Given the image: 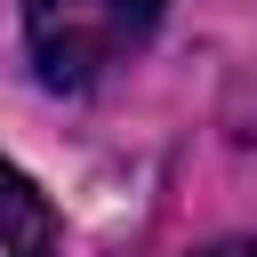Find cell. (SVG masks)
Listing matches in <instances>:
<instances>
[{
    "instance_id": "6da1fadb",
    "label": "cell",
    "mask_w": 257,
    "mask_h": 257,
    "mask_svg": "<svg viewBox=\"0 0 257 257\" xmlns=\"http://www.w3.org/2000/svg\"><path fill=\"white\" fill-rule=\"evenodd\" d=\"M161 24V0H24V40L48 88H88L128 64Z\"/></svg>"
},
{
    "instance_id": "7a4b0ae2",
    "label": "cell",
    "mask_w": 257,
    "mask_h": 257,
    "mask_svg": "<svg viewBox=\"0 0 257 257\" xmlns=\"http://www.w3.org/2000/svg\"><path fill=\"white\" fill-rule=\"evenodd\" d=\"M0 257H56V217L24 169L0 161Z\"/></svg>"
},
{
    "instance_id": "3957f363",
    "label": "cell",
    "mask_w": 257,
    "mask_h": 257,
    "mask_svg": "<svg viewBox=\"0 0 257 257\" xmlns=\"http://www.w3.org/2000/svg\"><path fill=\"white\" fill-rule=\"evenodd\" d=\"M201 257H257V241H217V249H201Z\"/></svg>"
}]
</instances>
